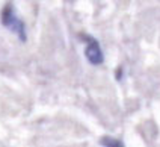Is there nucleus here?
<instances>
[{"mask_svg":"<svg viewBox=\"0 0 160 147\" xmlns=\"http://www.w3.org/2000/svg\"><path fill=\"white\" fill-rule=\"evenodd\" d=\"M86 41V46H85V56L88 59L89 64L92 65H101L104 62V55H103V50L98 44V41L92 37H83Z\"/></svg>","mask_w":160,"mask_h":147,"instance_id":"obj_2","label":"nucleus"},{"mask_svg":"<svg viewBox=\"0 0 160 147\" xmlns=\"http://www.w3.org/2000/svg\"><path fill=\"white\" fill-rule=\"evenodd\" d=\"M2 24L6 29L12 30V32L20 38V41L26 43V39H27L26 26H24V23L17 17L12 3H6V5L3 6V9H2Z\"/></svg>","mask_w":160,"mask_h":147,"instance_id":"obj_1","label":"nucleus"},{"mask_svg":"<svg viewBox=\"0 0 160 147\" xmlns=\"http://www.w3.org/2000/svg\"><path fill=\"white\" fill-rule=\"evenodd\" d=\"M101 146H109V147H121L122 143L119 139H115V138H110V137H104L101 138Z\"/></svg>","mask_w":160,"mask_h":147,"instance_id":"obj_3","label":"nucleus"},{"mask_svg":"<svg viewBox=\"0 0 160 147\" xmlns=\"http://www.w3.org/2000/svg\"><path fill=\"white\" fill-rule=\"evenodd\" d=\"M115 77L118 79V81H121V77H122V68H121V67L118 68V71L115 73Z\"/></svg>","mask_w":160,"mask_h":147,"instance_id":"obj_4","label":"nucleus"}]
</instances>
